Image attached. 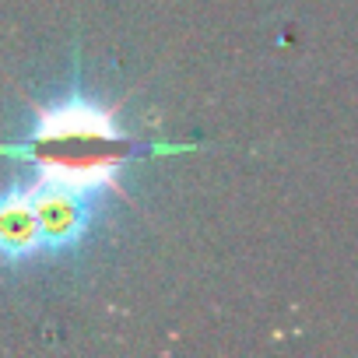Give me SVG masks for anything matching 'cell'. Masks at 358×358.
I'll return each mask as SVG.
<instances>
[{
  "label": "cell",
  "mask_w": 358,
  "mask_h": 358,
  "mask_svg": "<svg viewBox=\"0 0 358 358\" xmlns=\"http://www.w3.org/2000/svg\"><path fill=\"white\" fill-rule=\"evenodd\" d=\"M32 260H43L39 218H36L29 183H15L0 190V264L25 267Z\"/></svg>",
  "instance_id": "3957f363"
},
{
  "label": "cell",
  "mask_w": 358,
  "mask_h": 358,
  "mask_svg": "<svg viewBox=\"0 0 358 358\" xmlns=\"http://www.w3.org/2000/svg\"><path fill=\"white\" fill-rule=\"evenodd\" d=\"M144 151L155 148L130 141L120 130L116 113L85 95L43 106L22 144L0 148V155L32 162L39 176L71 179L109 194L120 190V172Z\"/></svg>",
  "instance_id": "6da1fadb"
},
{
  "label": "cell",
  "mask_w": 358,
  "mask_h": 358,
  "mask_svg": "<svg viewBox=\"0 0 358 358\" xmlns=\"http://www.w3.org/2000/svg\"><path fill=\"white\" fill-rule=\"evenodd\" d=\"M29 194H32L36 218H39L43 257L78 253L92 239V232L99 225V215L109 201V190L71 183V179L39 176V172L29 183Z\"/></svg>",
  "instance_id": "7a4b0ae2"
}]
</instances>
